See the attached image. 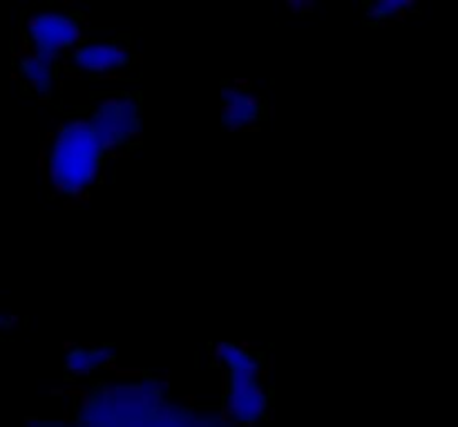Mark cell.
<instances>
[{"label":"cell","mask_w":458,"mask_h":427,"mask_svg":"<svg viewBox=\"0 0 458 427\" xmlns=\"http://www.w3.org/2000/svg\"><path fill=\"white\" fill-rule=\"evenodd\" d=\"M112 352L107 347H79L67 354L65 370L70 374H89L94 370H101L107 361H112Z\"/></svg>","instance_id":"8"},{"label":"cell","mask_w":458,"mask_h":427,"mask_svg":"<svg viewBox=\"0 0 458 427\" xmlns=\"http://www.w3.org/2000/svg\"><path fill=\"white\" fill-rule=\"evenodd\" d=\"M107 150L94 137L88 121L74 119L58 128L49 148V177L65 197H79L89 191L103 168Z\"/></svg>","instance_id":"1"},{"label":"cell","mask_w":458,"mask_h":427,"mask_svg":"<svg viewBox=\"0 0 458 427\" xmlns=\"http://www.w3.org/2000/svg\"><path fill=\"white\" fill-rule=\"evenodd\" d=\"M81 38L79 13L47 12L36 13L27 22V40L34 47V54L56 58L58 54L72 49Z\"/></svg>","instance_id":"3"},{"label":"cell","mask_w":458,"mask_h":427,"mask_svg":"<svg viewBox=\"0 0 458 427\" xmlns=\"http://www.w3.org/2000/svg\"><path fill=\"white\" fill-rule=\"evenodd\" d=\"M70 63L74 70L89 72V74H107L119 72L130 65L128 47L119 43H89L81 45L72 52Z\"/></svg>","instance_id":"5"},{"label":"cell","mask_w":458,"mask_h":427,"mask_svg":"<svg viewBox=\"0 0 458 427\" xmlns=\"http://www.w3.org/2000/svg\"><path fill=\"white\" fill-rule=\"evenodd\" d=\"M262 101L255 98L253 94L244 92L240 88L224 90L222 97V121L228 128H242L253 121L262 119Z\"/></svg>","instance_id":"6"},{"label":"cell","mask_w":458,"mask_h":427,"mask_svg":"<svg viewBox=\"0 0 458 427\" xmlns=\"http://www.w3.org/2000/svg\"><path fill=\"white\" fill-rule=\"evenodd\" d=\"M259 367L228 370L226 410L235 423L250 425L262 419L268 410V397L258 379Z\"/></svg>","instance_id":"4"},{"label":"cell","mask_w":458,"mask_h":427,"mask_svg":"<svg viewBox=\"0 0 458 427\" xmlns=\"http://www.w3.org/2000/svg\"><path fill=\"white\" fill-rule=\"evenodd\" d=\"M365 7L369 9L371 16L385 21V18L401 16L403 12H407L410 3H396V0H380V3H367Z\"/></svg>","instance_id":"9"},{"label":"cell","mask_w":458,"mask_h":427,"mask_svg":"<svg viewBox=\"0 0 458 427\" xmlns=\"http://www.w3.org/2000/svg\"><path fill=\"white\" fill-rule=\"evenodd\" d=\"M58 63L56 58L40 56V54H31L21 61V74L27 81L34 92L38 94H49L54 88V81H56Z\"/></svg>","instance_id":"7"},{"label":"cell","mask_w":458,"mask_h":427,"mask_svg":"<svg viewBox=\"0 0 458 427\" xmlns=\"http://www.w3.org/2000/svg\"><path fill=\"white\" fill-rule=\"evenodd\" d=\"M88 124L106 150L130 146L141 130V107L134 98H107L97 107Z\"/></svg>","instance_id":"2"}]
</instances>
